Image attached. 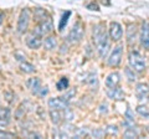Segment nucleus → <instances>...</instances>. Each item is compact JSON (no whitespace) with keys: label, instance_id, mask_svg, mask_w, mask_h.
<instances>
[{"label":"nucleus","instance_id":"obj_32","mask_svg":"<svg viewBox=\"0 0 149 139\" xmlns=\"http://www.w3.org/2000/svg\"><path fill=\"white\" fill-rule=\"evenodd\" d=\"M22 108H24V106H20V107L17 108L16 113H15V117H16V119H21V118L25 115V111L22 109Z\"/></svg>","mask_w":149,"mask_h":139},{"label":"nucleus","instance_id":"obj_25","mask_svg":"<svg viewBox=\"0 0 149 139\" xmlns=\"http://www.w3.org/2000/svg\"><path fill=\"white\" fill-rule=\"evenodd\" d=\"M137 113L139 115H142L146 119H149V111L147 107H144V106H138L137 107Z\"/></svg>","mask_w":149,"mask_h":139},{"label":"nucleus","instance_id":"obj_39","mask_svg":"<svg viewBox=\"0 0 149 139\" xmlns=\"http://www.w3.org/2000/svg\"><path fill=\"white\" fill-rule=\"evenodd\" d=\"M107 107H108V106H107L106 103H104V104H101V107H100V112H101V113H103V112H104V113H107V112H108V109H107Z\"/></svg>","mask_w":149,"mask_h":139},{"label":"nucleus","instance_id":"obj_36","mask_svg":"<svg viewBox=\"0 0 149 139\" xmlns=\"http://www.w3.org/2000/svg\"><path fill=\"white\" fill-rule=\"evenodd\" d=\"M47 93H49V88H47V87H41L40 91L37 92V95H39L40 97H44V96H46Z\"/></svg>","mask_w":149,"mask_h":139},{"label":"nucleus","instance_id":"obj_8","mask_svg":"<svg viewBox=\"0 0 149 139\" xmlns=\"http://www.w3.org/2000/svg\"><path fill=\"white\" fill-rule=\"evenodd\" d=\"M141 44L144 49L149 50V22L144 21L141 29Z\"/></svg>","mask_w":149,"mask_h":139},{"label":"nucleus","instance_id":"obj_12","mask_svg":"<svg viewBox=\"0 0 149 139\" xmlns=\"http://www.w3.org/2000/svg\"><path fill=\"white\" fill-rule=\"evenodd\" d=\"M11 111L6 107H0V127H6L10 124Z\"/></svg>","mask_w":149,"mask_h":139},{"label":"nucleus","instance_id":"obj_3","mask_svg":"<svg viewBox=\"0 0 149 139\" xmlns=\"http://www.w3.org/2000/svg\"><path fill=\"white\" fill-rule=\"evenodd\" d=\"M83 34H85V27H83L82 22L77 21L76 24L73 25V27L71 29V31L68 32L67 35V41L70 44H77L80 42L83 38Z\"/></svg>","mask_w":149,"mask_h":139},{"label":"nucleus","instance_id":"obj_38","mask_svg":"<svg viewBox=\"0 0 149 139\" xmlns=\"http://www.w3.org/2000/svg\"><path fill=\"white\" fill-rule=\"evenodd\" d=\"M27 137H29V138H41V134L35 133V132H31V133L27 134Z\"/></svg>","mask_w":149,"mask_h":139},{"label":"nucleus","instance_id":"obj_41","mask_svg":"<svg viewBox=\"0 0 149 139\" xmlns=\"http://www.w3.org/2000/svg\"><path fill=\"white\" fill-rule=\"evenodd\" d=\"M102 3H103L104 5H109V0H102Z\"/></svg>","mask_w":149,"mask_h":139},{"label":"nucleus","instance_id":"obj_29","mask_svg":"<svg viewBox=\"0 0 149 139\" xmlns=\"http://www.w3.org/2000/svg\"><path fill=\"white\" fill-rule=\"evenodd\" d=\"M0 138H16V134L6 131H0Z\"/></svg>","mask_w":149,"mask_h":139},{"label":"nucleus","instance_id":"obj_40","mask_svg":"<svg viewBox=\"0 0 149 139\" xmlns=\"http://www.w3.org/2000/svg\"><path fill=\"white\" fill-rule=\"evenodd\" d=\"M4 19H5V14H4L3 11H0V25L3 24V21H4Z\"/></svg>","mask_w":149,"mask_h":139},{"label":"nucleus","instance_id":"obj_1","mask_svg":"<svg viewBox=\"0 0 149 139\" xmlns=\"http://www.w3.org/2000/svg\"><path fill=\"white\" fill-rule=\"evenodd\" d=\"M93 41H95V45L97 47V52H98L100 57L104 58L109 49L108 35H107L104 24H97L93 27Z\"/></svg>","mask_w":149,"mask_h":139},{"label":"nucleus","instance_id":"obj_30","mask_svg":"<svg viewBox=\"0 0 149 139\" xmlns=\"http://www.w3.org/2000/svg\"><path fill=\"white\" fill-rule=\"evenodd\" d=\"M104 129H95V131H92V136L95 138H102L104 136Z\"/></svg>","mask_w":149,"mask_h":139},{"label":"nucleus","instance_id":"obj_7","mask_svg":"<svg viewBox=\"0 0 149 139\" xmlns=\"http://www.w3.org/2000/svg\"><path fill=\"white\" fill-rule=\"evenodd\" d=\"M109 36L113 41H119L123 36V29L122 25L117 21H112L109 25Z\"/></svg>","mask_w":149,"mask_h":139},{"label":"nucleus","instance_id":"obj_18","mask_svg":"<svg viewBox=\"0 0 149 139\" xmlns=\"http://www.w3.org/2000/svg\"><path fill=\"white\" fill-rule=\"evenodd\" d=\"M42 45H44L45 50L51 51V50L56 49V46H57V41H56V38H54V36H49V38L45 39Z\"/></svg>","mask_w":149,"mask_h":139},{"label":"nucleus","instance_id":"obj_15","mask_svg":"<svg viewBox=\"0 0 149 139\" xmlns=\"http://www.w3.org/2000/svg\"><path fill=\"white\" fill-rule=\"evenodd\" d=\"M120 82V76L118 72H112L109 73L106 78V86L108 88H113V87H117Z\"/></svg>","mask_w":149,"mask_h":139},{"label":"nucleus","instance_id":"obj_14","mask_svg":"<svg viewBox=\"0 0 149 139\" xmlns=\"http://www.w3.org/2000/svg\"><path fill=\"white\" fill-rule=\"evenodd\" d=\"M149 95V86L147 83H138L136 86V96L138 99H144L147 98Z\"/></svg>","mask_w":149,"mask_h":139},{"label":"nucleus","instance_id":"obj_11","mask_svg":"<svg viewBox=\"0 0 149 139\" xmlns=\"http://www.w3.org/2000/svg\"><path fill=\"white\" fill-rule=\"evenodd\" d=\"M107 96H108V98L113 99V101H122L124 99V91L120 88V87H113V88H108L107 91Z\"/></svg>","mask_w":149,"mask_h":139},{"label":"nucleus","instance_id":"obj_35","mask_svg":"<svg viewBox=\"0 0 149 139\" xmlns=\"http://www.w3.org/2000/svg\"><path fill=\"white\" fill-rule=\"evenodd\" d=\"M86 134H87L86 129H80V131H77L76 133L73 134V136H74V138H81V137H85Z\"/></svg>","mask_w":149,"mask_h":139},{"label":"nucleus","instance_id":"obj_19","mask_svg":"<svg viewBox=\"0 0 149 139\" xmlns=\"http://www.w3.org/2000/svg\"><path fill=\"white\" fill-rule=\"evenodd\" d=\"M34 16H35V19L39 21V22L42 21V20H45V19H47V17H50V15L47 14V11L44 10V9H41V8H37V9H36L35 13H34Z\"/></svg>","mask_w":149,"mask_h":139},{"label":"nucleus","instance_id":"obj_6","mask_svg":"<svg viewBox=\"0 0 149 139\" xmlns=\"http://www.w3.org/2000/svg\"><path fill=\"white\" fill-rule=\"evenodd\" d=\"M122 55H123V47L122 46H117L112 51L111 56L108 58V65L112 67H117L122 61Z\"/></svg>","mask_w":149,"mask_h":139},{"label":"nucleus","instance_id":"obj_16","mask_svg":"<svg viewBox=\"0 0 149 139\" xmlns=\"http://www.w3.org/2000/svg\"><path fill=\"white\" fill-rule=\"evenodd\" d=\"M50 118H51V122H52L55 126H58V124L62 122L63 115L58 109H50Z\"/></svg>","mask_w":149,"mask_h":139},{"label":"nucleus","instance_id":"obj_28","mask_svg":"<svg viewBox=\"0 0 149 139\" xmlns=\"http://www.w3.org/2000/svg\"><path fill=\"white\" fill-rule=\"evenodd\" d=\"M125 75H127L129 81H136V75H134V70H132L130 67L125 68Z\"/></svg>","mask_w":149,"mask_h":139},{"label":"nucleus","instance_id":"obj_34","mask_svg":"<svg viewBox=\"0 0 149 139\" xmlns=\"http://www.w3.org/2000/svg\"><path fill=\"white\" fill-rule=\"evenodd\" d=\"M4 97H5V99L9 102V103H13V102H14V97H15V96H14V93H13V92H5V93H4Z\"/></svg>","mask_w":149,"mask_h":139},{"label":"nucleus","instance_id":"obj_37","mask_svg":"<svg viewBox=\"0 0 149 139\" xmlns=\"http://www.w3.org/2000/svg\"><path fill=\"white\" fill-rule=\"evenodd\" d=\"M15 58L16 60H19V61H26V56H25V55H22L21 52H16L15 54Z\"/></svg>","mask_w":149,"mask_h":139},{"label":"nucleus","instance_id":"obj_24","mask_svg":"<svg viewBox=\"0 0 149 139\" xmlns=\"http://www.w3.org/2000/svg\"><path fill=\"white\" fill-rule=\"evenodd\" d=\"M138 132L134 129L133 127H129V128H127V131L124 132V134H123V137L124 138H127V139H132V138H138Z\"/></svg>","mask_w":149,"mask_h":139},{"label":"nucleus","instance_id":"obj_21","mask_svg":"<svg viewBox=\"0 0 149 139\" xmlns=\"http://www.w3.org/2000/svg\"><path fill=\"white\" fill-rule=\"evenodd\" d=\"M136 35H137L136 25H129L127 29V39L129 44H133V41L136 40Z\"/></svg>","mask_w":149,"mask_h":139},{"label":"nucleus","instance_id":"obj_17","mask_svg":"<svg viewBox=\"0 0 149 139\" xmlns=\"http://www.w3.org/2000/svg\"><path fill=\"white\" fill-rule=\"evenodd\" d=\"M86 83L90 86L92 91H97V88H98V78H97L96 73H90L86 80Z\"/></svg>","mask_w":149,"mask_h":139},{"label":"nucleus","instance_id":"obj_13","mask_svg":"<svg viewBox=\"0 0 149 139\" xmlns=\"http://www.w3.org/2000/svg\"><path fill=\"white\" fill-rule=\"evenodd\" d=\"M26 87L31 91L32 95H37V92H39L41 88V80L37 77L29 78V80L26 81Z\"/></svg>","mask_w":149,"mask_h":139},{"label":"nucleus","instance_id":"obj_4","mask_svg":"<svg viewBox=\"0 0 149 139\" xmlns=\"http://www.w3.org/2000/svg\"><path fill=\"white\" fill-rule=\"evenodd\" d=\"M52 30H54L52 20H51V17H47V19L40 21L39 24H37L34 27V30H32V34L37 35V36H45V35L50 34Z\"/></svg>","mask_w":149,"mask_h":139},{"label":"nucleus","instance_id":"obj_2","mask_svg":"<svg viewBox=\"0 0 149 139\" xmlns=\"http://www.w3.org/2000/svg\"><path fill=\"white\" fill-rule=\"evenodd\" d=\"M128 62L130 68L137 72H143L146 70V60L138 51H130L128 55Z\"/></svg>","mask_w":149,"mask_h":139},{"label":"nucleus","instance_id":"obj_23","mask_svg":"<svg viewBox=\"0 0 149 139\" xmlns=\"http://www.w3.org/2000/svg\"><path fill=\"white\" fill-rule=\"evenodd\" d=\"M70 86V82H68V78L67 77H62L57 83H56V88L58 91H63V90H67Z\"/></svg>","mask_w":149,"mask_h":139},{"label":"nucleus","instance_id":"obj_5","mask_svg":"<svg viewBox=\"0 0 149 139\" xmlns=\"http://www.w3.org/2000/svg\"><path fill=\"white\" fill-rule=\"evenodd\" d=\"M29 22H30V10L29 9H22L20 15H19L16 31L20 35L25 34V32L27 31V27H29Z\"/></svg>","mask_w":149,"mask_h":139},{"label":"nucleus","instance_id":"obj_27","mask_svg":"<svg viewBox=\"0 0 149 139\" xmlns=\"http://www.w3.org/2000/svg\"><path fill=\"white\" fill-rule=\"evenodd\" d=\"M104 133L108 134V136H117L118 134V128L116 126H108L104 129Z\"/></svg>","mask_w":149,"mask_h":139},{"label":"nucleus","instance_id":"obj_22","mask_svg":"<svg viewBox=\"0 0 149 139\" xmlns=\"http://www.w3.org/2000/svg\"><path fill=\"white\" fill-rule=\"evenodd\" d=\"M20 68H21V71L25 72V73H34L36 71V68H35L34 65L30 63V62H27V61H22L20 63Z\"/></svg>","mask_w":149,"mask_h":139},{"label":"nucleus","instance_id":"obj_26","mask_svg":"<svg viewBox=\"0 0 149 139\" xmlns=\"http://www.w3.org/2000/svg\"><path fill=\"white\" fill-rule=\"evenodd\" d=\"M74 95H76V90L72 88V90H70L68 92H66V93H65V95L61 97V98H62L65 102H67V103H68V102L71 101L72 98H74Z\"/></svg>","mask_w":149,"mask_h":139},{"label":"nucleus","instance_id":"obj_10","mask_svg":"<svg viewBox=\"0 0 149 139\" xmlns=\"http://www.w3.org/2000/svg\"><path fill=\"white\" fill-rule=\"evenodd\" d=\"M26 45L27 47L31 49V50H37L41 47L42 45V40H41V36H37V35H34L31 34L26 38Z\"/></svg>","mask_w":149,"mask_h":139},{"label":"nucleus","instance_id":"obj_20","mask_svg":"<svg viewBox=\"0 0 149 139\" xmlns=\"http://www.w3.org/2000/svg\"><path fill=\"white\" fill-rule=\"evenodd\" d=\"M70 16H71V11H65L62 14V16H61V20H60V24H58V31H62L65 27H66L67 25V22H68V19H70Z\"/></svg>","mask_w":149,"mask_h":139},{"label":"nucleus","instance_id":"obj_33","mask_svg":"<svg viewBox=\"0 0 149 139\" xmlns=\"http://www.w3.org/2000/svg\"><path fill=\"white\" fill-rule=\"evenodd\" d=\"M63 118L66 119V120H72V118H73V113H72V111L68 107L65 109V115H63Z\"/></svg>","mask_w":149,"mask_h":139},{"label":"nucleus","instance_id":"obj_31","mask_svg":"<svg viewBox=\"0 0 149 139\" xmlns=\"http://www.w3.org/2000/svg\"><path fill=\"white\" fill-rule=\"evenodd\" d=\"M87 9L88 10H92V11H100L101 9H100V5L97 3H95V1H92V3H90L87 5Z\"/></svg>","mask_w":149,"mask_h":139},{"label":"nucleus","instance_id":"obj_9","mask_svg":"<svg viewBox=\"0 0 149 139\" xmlns=\"http://www.w3.org/2000/svg\"><path fill=\"white\" fill-rule=\"evenodd\" d=\"M49 107L51 109H58V111H65L68 107V103L65 102L61 97H54V98L49 99Z\"/></svg>","mask_w":149,"mask_h":139}]
</instances>
